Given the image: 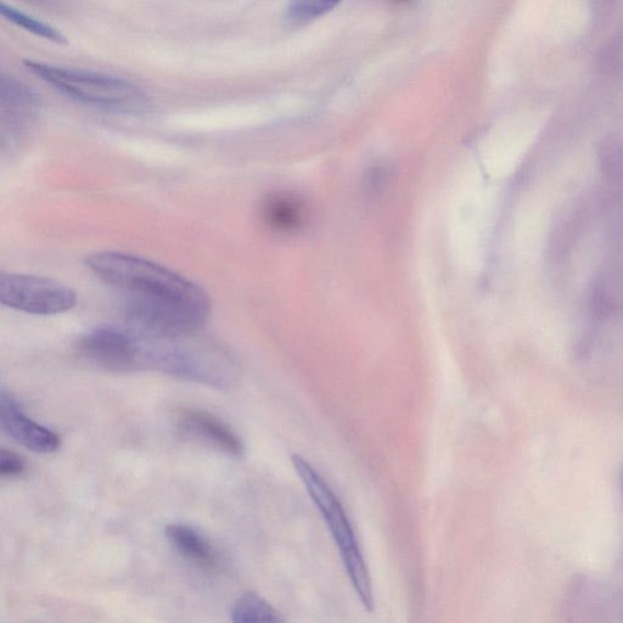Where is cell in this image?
I'll return each mask as SVG.
<instances>
[{
	"label": "cell",
	"mask_w": 623,
	"mask_h": 623,
	"mask_svg": "<svg viewBox=\"0 0 623 623\" xmlns=\"http://www.w3.org/2000/svg\"><path fill=\"white\" fill-rule=\"evenodd\" d=\"M86 265L125 300L211 311L210 296L201 286L145 258L104 251L87 257Z\"/></svg>",
	"instance_id": "cell-1"
},
{
	"label": "cell",
	"mask_w": 623,
	"mask_h": 623,
	"mask_svg": "<svg viewBox=\"0 0 623 623\" xmlns=\"http://www.w3.org/2000/svg\"><path fill=\"white\" fill-rule=\"evenodd\" d=\"M294 469L305 485L308 495L321 512L325 524L331 533V537L339 549L342 563H344L347 576H349L353 589L357 593L359 602L363 608L373 613L374 594L372 578H370L366 560H364L361 547L353 531L349 516L342 507L338 496L331 490L328 482L312 467L307 460L294 454L291 457Z\"/></svg>",
	"instance_id": "cell-2"
},
{
	"label": "cell",
	"mask_w": 623,
	"mask_h": 623,
	"mask_svg": "<svg viewBox=\"0 0 623 623\" xmlns=\"http://www.w3.org/2000/svg\"><path fill=\"white\" fill-rule=\"evenodd\" d=\"M25 66L56 91L83 104L125 114H138L149 105L142 89L122 78L31 60H26Z\"/></svg>",
	"instance_id": "cell-3"
},
{
	"label": "cell",
	"mask_w": 623,
	"mask_h": 623,
	"mask_svg": "<svg viewBox=\"0 0 623 623\" xmlns=\"http://www.w3.org/2000/svg\"><path fill=\"white\" fill-rule=\"evenodd\" d=\"M142 336L143 369H154L175 378L212 387H227L229 373L221 356L184 338H151Z\"/></svg>",
	"instance_id": "cell-4"
},
{
	"label": "cell",
	"mask_w": 623,
	"mask_h": 623,
	"mask_svg": "<svg viewBox=\"0 0 623 623\" xmlns=\"http://www.w3.org/2000/svg\"><path fill=\"white\" fill-rule=\"evenodd\" d=\"M0 302L27 314L53 316L75 308L77 294L69 286L53 279L3 273L0 275Z\"/></svg>",
	"instance_id": "cell-5"
},
{
	"label": "cell",
	"mask_w": 623,
	"mask_h": 623,
	"mask_svg": "<svg viewBox=\"0 0 623 623\" xmlns=\"http://www.w3.org/2000/svg\"><path fill=\"white\" fill-rule=\"evenodd\" d=\"M77 350L93 366L109 372L142 370V340L127 325H100L89 330L78 341Z\"/></svg>",
	"instance_id": "cell-6"
},
{
	"label": "cell",
	"mask_w": 623,
	"mask_h": 623,
	"mask_svg": "<svg viewBox=\"0 0 623 623\" xmlns=\"http://www.w3.org/2000/svg\"><path fill=\"white\" fill-rule=\"evenodd\" d=\"M41 108L38 95L13 76L0 77L2 148L13 149L35 125Z\"/></svg>",
	"instance_id": "cell-7"
},
{
	"label": "cell",
	"mask_w": 623,
	"mask_h": 623,
	"mask_svg": "<svg viewBox=\"0 0 623 623\" xmlns=\"http://www.w3.org/2000/svg\"><path fill=\"white\" fill-rule=\"evenodd\" d=\"M0 426L5 435L31 452L50 454L61 446L60 436L28 418L15 397L5 389L0 392Z\"/></svg>",
	"instance_id": "cell-8"
},
{
	"label": "cell",
	"mask_w": 623,
	"mask_h": 623,
	"mask_svg": "<svg viewBox=\"0 0 623 623\" xmlns=\"http://www.w3.org/2000/svg\"><path fill=\"white\" fill-rule=\"evenodd\" d=\"M178 431L189 440L209 446L229 457L244 454L243 441L226 423L200 409H184L177 417Z\"/></svg>",
	"instance_id": "cell-9"
},
{
	"label": "cell",
	"mask_w": 623,
	"mask_h": 623,
	"mask_svg": "<svg viewBox=\"0 0 623 623\" xmlns=\"http://www.w3.org/2000/svg\"><path fill=\"white\" fill-rule=\"evenodd\" d=\"M168 543L184 559L205 571H216L221 566V554L204 533L188 524H171L166 527Z\"/></svg>",
	"instance_id": "cell-10"
},
{
	"label": "cell",
	"mask_w": 623,
	"mask_h": 623,
	"mask_svg": "<svg viewBox=\"0 0 623 623\" xmlns=\"http://www.w3.org/2000/svg\"><path fill=\"white\" fill-rule=\"evenodd\" d=\"M263 221L278 233H295L307 223L305 202L290 194H274L263 202Z\"/></svg>",
	"instance_id": "cell-11"
},
{
	"label": "cell",
	"mask_w": 623,
	"mask_h": 623,
	"mask_svg": "<svg viewBox=\"0 0 623 623\" xmlns=\"http://www.w3.org/2000/svg\"><path fill=\"white\" fill-rule=\"evenodd\" d=\"M230 619L237 623L283 622L284 617L257 593H244L233 604Z\"/></svg>",
	"instance_id": "cell-12"
},
{
	"label": "cell",
	"mask_w": 623,
	"mask_h": 623,
	"mask_svg": "<svg viewBox=\"0 0 623 623\" xmlns=\"http://www.w3.org/2000/svg\"><path fill=\"white\" fill-rule=\"evenodd\" d=\"M0 14L10 21L11 24L24 28L25 31L32 33V35L58 44H65L67 42L63 33L56 30L55 27L46 24V22L39 21L31 15L22 13V11L11 7V5L2 3V5H0Z\"/></svg>",
	"instance_id": "cell-13"
},
{
	"label": "cell",
	"mask_w": 623,
	"mask_h": 623,
	"mask_svg": "<svg viewBox=\"0 0 623 623\" xmlns=\"http://www.w3.org/2000/svg\"><path fill=\"white\" fill-rule=\"evenodd\" d=\"M341 0H291L290 16L297 21L319 18L334 9Z\"/></svg>",
	"instance_id": "cell-14"
},
{
	"label": "cell",
	"mask_w": 623,
	"mask_h": 623,
	"mask_svg": "<svg viewBox=\"0 0 623 623\" xmlns=\"http://www.w3.org/2000/svg\"><path fill=\"white\" fill-rule=\"evenodd\" d=\"M26 471L25 460L19 454L2 449L0 452V475L3 477H19Z\"/></svg>",
	"instance_id": "cell-15"
},
{
	"label": "cell",
	"mask_w": 623,
	"mask_h": 623,
	"mask_svg": "<svg viewBox=\"0 0 623 623\" xmlns=\"http://www.w3.org/2000/svg\"><path fill=\"white\" fill-rule=\"evenodd\" d=\"M32 2H44V0H32Z\"/></svg>",
	"instance_id": "cell-16"
},
{
	"label": "cell",
	"mask_w": 623,
	"mask_h": 623,
	"mask_svg": "<svg viewBox=\"0 0 623 623\" xmlns=\"http://www.w3.org/2000/svg\"><path fill=\"white\" fill-rule=\"evenodd\" d=\"M400 2H404V0H400Z\"/></svg>",
	"instance_id": "cell-17"
}]
</instances>
